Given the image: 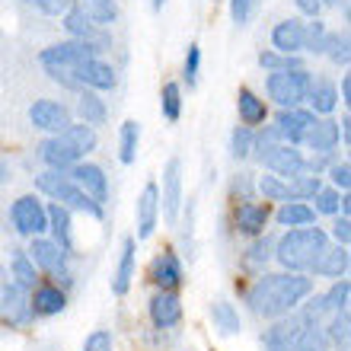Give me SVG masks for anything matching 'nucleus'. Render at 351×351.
Here are the masks:
<instances>
[{"label":"nucleus","mask_w":351,"mask_h":351,"mask_svg":"<svg viewBox=\"0 0 351 351\" xmlns=\"http://www.w3.org/2000/svg\"><path fill=\"white\" fill-rule=\"evenodd\" d=\"M313 294V278L304 271H281V275H262L256 285L246 291V304L256 316L278 319L300 306V300Z\"/></svg>","instance_id":"nucleus-1"},{"label":"nucleus","mask_w":351,"mask_h":351,"mask_svg":"<svg viewBox=\"0 0 351 351\" xmlns=\"http://www.w3.org/2000/svg\"><path fill=\"white\" fill-rule=\"evenodd\" d=\"M102 48L96 42H77V38H67V42H58V45H48L38 61L45 67V74L61 84L64 90H80V84L74 80V71L90 58H99Z\"/></svg>","instance_id":"nucleus-2"},{"label":"nucleus","mask_w":351,"mask_h":351,"mask_svg":"<svg viewBox=\"0 0 351 351\" xmlns=\"http://www.w3.org/2000/svg\"><path fill=\"white\" fill-rule=\"evenodd\" d=\"M326 246H329V237L319 227H297V230H287L278 240L275 259L287 271H310L316 265V259L323 256Z\"/></svg>","instance_id":"nucleus-3"},{"label":"nucleus","mask_w":351,"mask_h":351,"mask_svg":"<svg viewBox=\"0 0 351 351\" xmlns=\"http://www.w3.org/2000/svg\"><path fill=\"white\" fill-rule=\"evenodd\" d=\"M26 256L32 259V265H36V268H42L45 275H51V285H58L61 291H67V287L74 285V271H71V265H67V259H71V256H67V252L61 250L55 240L36 237Z\"/></svg>","instance_id":"nucleus-4"},{"label":"nucleus","mask_w":351,"mask_h":351,"mask_svg":"<svg viewBox=\"0 0 351 351\" xmlns=\"http://www.w3.org/2000/svg\"><path fill=\"white\" fill-rule=\"evenodd\" d=\"M310 84H313V77H310L306 67H300V71H271L265 80L268 96H271L281 109H297V106L306 99Z\"/></svg>","instance_id":"nucleus-5"},{"label":"nucleus","mask_w":351,"mask_h":351,"mask_svg":"<svg viewBox=\"0 0 351 351\" xmlns=\"http://www.w3.org/2000/svg\"><path fill=\"white\" fill-rule=\"evenodd\" d=\"M10 221H13V230L19 237H29V240H36L42 233L48 230V214H45V204L38 202L36 195H23L13 202L10 208Z\"/></svg>","instance_id":"nucleus-6"},{"label":"nucleus","mask_w":351,"mask_h":351,"mask_svg":"<svg viewBox=\"0 0 351 351\" xmlns=\"http://www.w3.org/2000/svg\"><path fill=\"white\" fill-rule=\"evenodd\" d=\"M0 319H3V326H10V329H26V326H32L36 313H32L26 287L13 285V281L3 287V294H0Z\"/></svg>","instance_id":"nucleus-7"},{"label":"nucleus","mask_w":351,"mask_h":351,"mask_svg":"<svg viewBox=\"0 0 351 351\" xmlns=\"http://www.w3.org/2000/svg\"><path fill=\"white\" fill-rule=\"evenodd\" d=\"M29 121H32L38 131L61 134V131L71 125V109H67L64 102H55V99H36L29 106Z\"/></svg>","instance_id":"nucleus-8"},{"label":"nucleus","mask_w":351,"mask_h":351,"mask_svg":"<svg viewBox=\"0 0 351 351\" xmlns=\"http://www.w3.org/2000/svg\"><path fill=\"white\" fill-rule=\"evenodd\" d=\"M316 125V115L310 109H281V115H278L275 121V131L278 138H281V144H291V147H297V144H304V134Z\"/></svg>","instance_id":"nucleus-9"},{"label":"nucleus","mask_w":351,"mask_h":351,"mask_svg":"<svg viewBox=\"0 0 351 351\" xmlns=\"http://www.w3.org/2000/svg\"><path fill=\"white\" fill-rule=\"evenodd\" d=\"M48 198H55L58 204H64L67 211H84V214H90V217H96V221L102 217V204L93 202L90 195H86L71 176H61L55 185V192L48 195Z\"/></svg>","instance_id":"nucleus-10"},{"label":"nucleus","mask_w":351,"mask_h":351,"mask_svg":"<svg viewBox=\"0 0 351 351\" xmlns=\"http://www.w3.org/2000/svg\"><path fill=\"white\" fill-rule=\"evenodd\" d=\"M271 221V211H268V202H240L233 208V227L243 237H262Z\"/></svg>","instance_id":"nucleus-11"},{"label":"nucleus","mask_w":351,"mask_h":351,"mask_svg":"<svg viewBox=\"0 0 351 351\" xmlns=\"http://www.w3.org/2000/svg\"><path fill=\"white\" fill-rule=\"evenodd\" d=\"M160 204H163L167 223H176L179 204H182V163H179V157H173L163 169V198H160Z\"/></svg>","instance_id":"nucleus-12"},{"label":"nucleus","mask_w":351,"mask_h":351,"mask_svg":"<svg viewBox=\"0 0 351 351\" xmlns=\"http://www.w3.org/2000/svg\"><path fill=\"white\" fill-rule=\"evenodd\" d=\"M74 80L80 84V90H115V84H119V77H115V71H112V64H106V61H99V58H90V61H84V64L74 71Z\"/></svg>","instance_id":"nucleus-13"},{"label":"nucleus","mask_w":351,"mask_h":351,"mask_svg":"<svg viewBox=\"0 0 351 351\" xmlns=\"http://www.w3.org/2000/svg\"><path fill=\"white\" fill-rule=\"evenodd\" d=\"M134 214H138V240H150L154 230H157V217H160V189H157V182L144 185Z\"/></svg>","instance_id":"nucleus-14"},{"label":"nucleus","mask_w":351,"mask_h":351,"mask_svg":"<svg viewBox=\"0 0 351 351\" xmlns=\"http://www.w3.org/2000/svg\"><path fill=\"white\" fill-rule=\"evenodd\" d=\"M71 179H74L96 204L109 202V179H106V173H102L96 163H77V167H71Z\"/></svg>","instance_id":"nucleus-15"},{"label":"nucleus","mask_w":351,"mask_h":351,"mask_svg":"<svg viewBox=\"0 0 351 351\" xmlns=\"http://www.w3.org/2000/svg\"><path fill=\"white\" fill-rule=\"evenodd\" d=\"M150 278L160 291H176V287L185 281V271H182V262L176 256L173 250H160V256L154 259L150 265Z\"/></svg>","instance_id":"nucleus-16"},{"label":"nucleus","mask_w":351,"mask_h":351,"mask_svg":"<svg viewBox=\"0 0 351 351\" xmlns=\"http://www.w3.org/2000/svg\"><path fill=\"white\" fill-rule=\"evenodd\" d=\"M306 45V26L300 19H285L271 29V48L278 55H297Z\"/></svg>","instance_id":"nucleus-17"},{"label":"nucleus","mask_w":351,"mask_h":351,"mask_svg":"<svg viewBox=\"0 0 351 351\" xmlns=\"http://www.w3.org/2000/svg\"><path fill=\"white\" fill-rule=\"evenodd\" d=\"M304 326H310L300 313H294L291 319H281V323H275L271 329H265V335H262V348L265 351H291V345H294V339L300 335V329Z\"/></svg>","instance_id":"nucleus-18"},{"label":"nucleus","mask_w":351,"mask_h":351,"mask_svg":"<svg viewBox=\"0 0 351 351\" xmlns=\"http://www.w3.org/2000/svg\"><path fill=\"white\" fill-rule=\"evenodd\" d=\"M150 319L157 329H169L182 319V300L176 291H157L154 300H150Z\"/></svg>","instance_id":"nucleus-19"},{"label":"nucleus","mask_w":351,"mask_h":351,"mask_svg":"<svg viewBox=\"0 0 351 351\" xmlns=\"http://www.w3.org/2000/svg\"><path fill=\"white\" fill-rule=\"evenodd\" d=\"M134 259H138V240H134V237H125L119 265H115V275H112V294L125 297L131 291V281H134Z\"/></svg>","instance_id":"nucleus-20"},{"label":"nucleus","mask_w":351,"mask_h":351,"mask_svg":"<svg viewBox=\"0 0 351 351\" xmlns=\"http://www.w3.org/2000/svg\"><path fill=\"white\" fill-rule=\"evenodd\" d=\"M38 157L48 163V169H58V173H67V169L77 167V160H80L61 134H51L48 141H42V144H38Z\"/></svg>","instance_id":"nucleus-21"},{"label":"nucleus","mask_w":351,"mask_h":351,"mask_svg":"<svg viewBox=\"0 0 351 351\" xmlns=\"http://www.w3.org/2000/svg\"><path fill=\"white\" fill-rule=\"evenodd\" d=\"M29 304L36 316H58L67 306V291H61L58 285H36L29 294Z\"/></svg>","instance_id":"nucleus-22"},{"label":"nucleus","mask_w":351,"mask_h":351,"mask_svg":"<svg viewBox=\"0 0 351 351\" xmlns=\"http://www.w3.org/2000/svg\"><path fill=\"white\" fill-rule=\"evenodd\" d=\"M265 167L271 176H281V179H294V176L306 173V160L304 154L297 147H291V144H281V147L271 154V157L265 160Z\"/></svg>","instance_id":"nucleus-23"},{"label":"nucleus","mask_w":351,"mask_h":351,"mask_svg":"<svg viewBox=\"0 0 351 351\" xmlns=\"http://www.w3.org/2000/svg\"><path fill=\"white\" fill-rule=\"evenodd\" d=\"M48 214V230H51V237H55V243L61 246V250L71 256L74 252V227H71V211H67L64 204H48L45 208Z\"/></svg>","instance_id":"nucleus-24"},{"label":"nucleus","mask_w":351,"mask_h":351,"mask_svg":"<svg viewBox=\"0 0 351 351\" xmlns=\"http://www.w3.org/2000/svg\"><path fill=\"white\" fill-rule=\"evenodd\" d=\"M237 112H240V121L246 128H256V125H262L268 119L265 99H259L250 86H240V93H237Z\"/></svg>","instance_id":"nucleus-25"},{"label":"nucleus","mask_w":351,"mask_h":351,"mask_svg":"<svg viewBox=\"0 0 351 351\" xmlns=\"http://www.w3.org/2000/svg\"><path fill=\"white\" fill-rule=\"evenodd\" d=\"M310 271H316L319 278H348V246H332V250L326 246Z\"/></svg>","instance_id":"nucleus-26"},{"label":"nucleus","mask_w":351,"mask_h":351,"mask_svg":"<svg viewBox=\"0 0 351 351\" xmlns=\"http://www.w3.org/2000/svg\"><path fill=\"white\" fill-rule=\"evenodd\" d=\"M339 121H316L313 128L304 134V144L316 154H332L335 144H339Z\"/></svg>","instance_id":"nucleus-27"},{"label":"nucleus","mask_w":351,"mask_h":351,"mask_svg":"<svg viewBox=\"0 0 351 351\" xmlns=\"http://www.w3.org/2000/svg\"><path fill=\"white\" fill-rule=\"evenodd\" d=\"M306 102H310V112L313 115H329L339 106V90H335L329 80H313L310 93H306Z\"/></svg>","instance_id":"nucleus-28"},{"label":"nucleus","mask_w":351,"mask_h":351,"mask_svg":"<svg viewBox=\"0 0 351 351\" xmlns=\"http://www.w3.org/2000/svg\"><path fill=\"white\" fill-rule=\"evenodd\" d=\"M64 29H67V36L77 38V42H96V45L102 48L99 29H96L90 19L84 16V10H80V7H71V10L64 13Z\"/></svg>","instance_id":"nucleus-29"},{"label":"nucleus","mask_w":351,"mask_h":351,"mask_svg":"<svg viewBox=\"0 0 351 351\" xmlns=\"http://www.w3.org/2000/svg\"><path fill=\"white\" fill-rule=\"evenodd\" d=\"M275 217H278L281 227L297 230V227H310V223L316 221V211L306 202H281V208H278Z\"/></svg>","instance_id":"nucleus-30"},{"label":"nucleus","mask_w":351,"mask_h":351,"mask_svg":"<svg viewBox=\"0 0 351 351\" xmlns=\"http://www.w3.org/2000/svg\"><path fill=\"white\" fill-rule=\"evenodd\" d=\"M74 7L84 10V16L90 19L96 29L112 26V23L119 19V7H115V0H74Z\"/></svg>","instance_id":"nucleus-31"},{"label":"nucleus","mask_w":351,"mask_h":351,"mask_svg":"<svg viewBox=\"0 0 351 351\" xmlns=\"http://www.w3.org/2000/svg\"><path fill=\"white\" fill-rule=\"evenodd\" d=\"M77 115L84 119V125L96 128V125H106V102L96 96L93 90H80V102H77Z\"/></svg>","instance_id":"nucleus-32"},{"label":"nucleus","mask_w":351,"mask_h":351,"mask_svg":"<svg viewBox=\"0 0 351 351\" xmlns=\"http://www.w3.org/2000/svg\"><path fill=\"white\" fill-rule=\"evenodd\" d=\"M61 138L71 144V150H74L77 157H86V154H93L96 150V131L90 128V125H67L64 131H61Z\"/></svg>","instance_id":"nucleus-33"},{"label":"nucleus","mask_w":351,"mask_h":351,"mask_svg":"<svg viewBox=\"0 0 351 351\" xmlns=\"http://www.w3.org/2000/svg\"><path fill=\"white\" fill-rule=\"evenodd\" d=\"M211 319H214V329H217L221 335H237L243 329L237 306L227 304V300H214L211 304Z\"/></svg>","instance_id":"nucleus-34"},{"label":"nucleus","mask_w":351,"mask_h":351,"mask_svg":"<svg viewBox=\"0 0 351 351\" xmlns=\"http://www.w3.org/2000/svg\"><path fill=\"white\" fill-rule=\"evenodd\" d=\"M319 189H323L319 176L300 173V176H294V179L287 182V202H310V198H313Z\"/></svg>","instance_id":"nucleus-35"},{"label":"nucleus","mask_w":351,"mask_h":351,"mask_svg":"<svg viewBox=\"0 0 351 351\" xmlns=\"http://www.w3.org/2000/svg\"><path fill=\"white\" fill-rule=\"evenodd\" d=\"M138 141H141V125L138 121H125L119 134V160L125 167L134 163V157H138Z\"/></svg>","instance_id":"nucleus-36"},{"label":"nucleus","mask_w":351,"mask_h":351,"mask_svg":"<svg viewBox=\"0 0 351 351\" xmlns=\"http://www.w3.org/2000/svg\"><path fill=\"white\" fill-rule=\"evenodd\" d=\"M10 271H13V285L26 287V291H32L38 281V268L32 265V259H29L26 252H16L13 256V262H10Z\"/></svg>","instance_id":"nucleus-37"},{"label":"nucleus","mask_w":351,"mask_h":351,"mask_svg":"<svg viewBox=\"0 0 351 351\" xmlns=\"http://www.w3.org/2000/svg\"><path fill=\"white\" fill-rule=\"evenodd\" d=\"M281 147V138H278V131L275 125H268V128H262L259 134H252V150H250V157H256L259 163H265L275 150Z\"/></svg>","instance_id":"nucleus-38"},{"label":"nucleus","mask_w":351,"mask_h":351,"mask_svg":"<svg viewBox=\"0 0 351 351\" xmlns=\"http://www.w3.org/2000/svg\"><path fill=\"white\" fill-rule=\"evenodd\" d=\"M326 348H329V335L319 329V323L304 326L300 335L294 339V345H291V351H326Z\"/></svg>","instance_id":"nucleus-39"},{"label":"nucleus","mask_w":351,"mask_h":351,"mask_svg":"<svg viewBox=\"0 0 351 351\" xmlns=\"http://www.w3.org/2000/svg\"><path fill=\"white\" fill-rule=\"evenodd\" d=\"M271 246H275V240H271L268 233L256 237V243H252L250 250H246V256H243V265L252 268V271H262V268H265V262L271 259Z\"/></svg>","instance_id":"nucleus-40"},{"label":"nucleus","mask_w":351,"mask_h":351,"mask_svg":"<svg viewBox=\"0 0 351 351\" xmlns=\"http://www.w3.org/2000/svg\"><path fill=\"white\" fill-rule=\"evenodd\" d=\"M160 112H163L167 121H179V115H182V90H179V84H163V90H160Z\"/></svg>","instance_id":"nucleus-41"},{"label":"nucleus","mask_w":351,"mask_h":351,"mask_svg":"<svg viewBox=\"0 0 351 351\" xmlns=\"http://www.w3.org/2000/svg\"><path fill=\"white\" fill-rule=\"evenodd\" d=\"M348 36L345 32H326V45H323V55H329L335 61V64H342V67H348V58H351V51H348Z\"/></svg>","instance_id":"nucleus-42"},{"label":"nucleus","mask_w":351,"mask_h":351,"mask_svg":"<svg viewBox=\"0 0 351 351\" xmlns=\"http://www.w3.org/2000/svg\"><path fill=\"white\" fill-rule=\"evenodd\" d=\"M348 297H351L348 278H339V281L332 285V291L323 297V304H326V310H332V313H342V310H348Z\"/></svg>","instance_id":"nucleus-43"},{"label":"nucleus","mask_w":351,"mask_h":351,"mask_svg":"<svg viewBox=\"0 0 351 351\" xmlns=\"http://www.w3.org/2000/svg\"><path fill=\"white\" fill-rule=\"evenodd\" d=\"M259 192L265 202H287V182L281 176H259Z\"/></svg>","instance_id":"nucleus-44"},{"label":"nucleus","mask_w":351,"mask_h":351,"mask_svg":"<svg viewBox=\"0 0 351 351\" xmlns=\"http://www.w3.org/2000/svg\"><path fill=\"white\" fill-rule=\"evenodd\" d=\"M252 150V128H246V125H237L230 134V154L233 160H246Z\"/></svg>","instance_id":"nucleus-45"},{"label":"nucleus","mask_w":351,"mask_h":351,"mask_svg":"<svg viewBox=\"0 0 351 351\" xmlns=\"http://www.w3.org/2000/svg\"><path fill=\"white\" fill-rule=\"evenodd\" d=\"M339 189H319V192L310 198V202H316L313 204V211L316 214H339Z\"/></svg>","instance_id":"nucleus-46"},{"label":"nucleus","mask_w":351,"mask_h":351,"mask_svg":"<svg viewBox=\"0 0 351 351\" xmlns=\"http://www.w3.org/2000/svg\"><path fill=\"white\" fill-rule=\"evenodd\" d=\"M198 71H202V48H198V45H189V55H185V67H182L185 84H189V86L198 84Z\"/></svg>","instance_id":"nucleus-47"},{"label":"nucleus","mask_w":351,"mask_h":351,"mask_svg":"<svg viewBox=\"0 0 351 351\" xmlns=\"http://www.w3.org/2000/svg\"><path fill=\"white\" fill-rule=\"evenodd\" d=\"M323 45H326V26L316 19L313 26L306 29V45L304 48L310 51V55H323Z\"/></svg>","instance_id":"nucleus-48"},{"label":"nucleus","mask_w":351,"mask_h":351,"mask_svg":"<svg viewBox=\"0 0 351 351\" xmlns=\"http://www.w3.org/2000/svg\"><path fill=\"white\" fill-rule=\"evenodd\" d=\"M230 195L240 202H252V176L250 173H237L230 182Z\"/></svg>","instance_id":"nucleus-49"},{"label":"nucleus","mask_w":351,"mask_h":351,"mask_svg":"<svg viewBox=\"0 0 351 351\" xmlns=\"http://www.w3.org/2000/svg\"><path fill=\"white\" fill-rule=\"evenodd\" d=\"M84 351H112V332L109 329H96L84 339Z\"/></svg>","instance_id":"nucleus-50"},{"label":"nucleus","mask_w":351,"mask_h":351,"mask_svg":"<svg viewBox=\"0 0 351 351\" xmlns=\"http://www.w3.org/2000/svg\"><path fill=\"white\" fill-rule=\"evenodd\" d=\"M29 3H36L45 16H64L67 10L74 7V0H29Z\"/></svg>","instance_id":"nucleus-51"},{"label":"nucleus","mask_w":351,"mask_h":351,"mask_svg":"<svg viewBox=\"0 0 351 351\" xmlns=\"http://www.w3.org/2000/svg\"><path fill=\"white\" fill-rule=\"evenodd\" d=\"M329 339L339 345L348 342V310H342V313H335L332 326H329Z\"/></svg>","instance_id":"nucleus-52"},{"label":"nucleus","mask_w":351,"mask_h":351,"mask_svg":"<svg viewBox=\"0 0 351 351\" xmlns=\"http://www.w3.org/2000/svg\"><path fill=\"white\" fill-rule=\"evenodd\" d=\"M252 7H256V0H230V16H233V23H250V16H252Z\"/></svg>","instance_id":"nucleus-53"},{"label":"nucleus","mask_w":351,"mask_h":351,"mask_svg":"<svg viewBox=\"0 0 351 351\" xmlns=\"http://www.w3.org/2000/svg\"><path fill=\"white\" fill-rule=\"evenodd\" d=\"M329 176H332V185H335V189L348 192V185H351V167H348V163H335V167L329 169Z\"/></svg>","instance_id":"nucleus-54"},{"label":"nucleus","mask_w":351,"mask_h":351,"mask_svg":"<svg viewBox=\"0 0 351 351\" xmlns=\"http://www.w3.org/2000/svg\"><path fill=\"white\" fill-rule=\"evenodd\" d=\"M259 64H262V71H268V74H271V71H285V55H278L275 48H271V51H262Z\"/></svg>","instance_id":"nucleus-55"},{"label":"nucleus","mask_w":351,"mask_h":351,"mask_svg":"<svg viewBox=\"0 0 351 351\" xmlns=\"http://www.w3.org/2000/svg\"><path fill=\"white\" fill-rule=\"evenodd\" d=\"M332 237L339 240V246H348V240H351V223H348V217H339V221L332 223Z\"/></svg>","instance_id":"nucleus-56"},{"label":"nucleus","mask_w":351,"mask_h":351,"mask_svg":"<svg viewBox=\"0 0 351 351\" xmlns=\"http://www.w3.org/2000/svg\"><path fill=\"white\" fill-rule=\"evenodd\" d=\"M297 10L304 13V16H319V10H323V0H297Z\"/></svg>","instance_id":"nucleus-57"},{"label":"nucleus","mask_w":351,"mask_h":351,"mask_svg":"<svg viewBox=\"0 0 351 351\" xmlns=\"http://www.w3.org/2000/svg\"><path fill=\"white\" fill-rule=\"evenodd\" d=\"M339 138H342L345 144H348V141H351V119H348V115H345V119H342V125H339Z\"/></svg>","instance_id":"nucleus-58"},{"label":"nucleus","mask_w":351,"mask_h":351,"mask_svg":"<svg viewBox=\"0 0 351 351\" xmlns=\"http://www.w3.org/2000/svg\"><path fill=\"white\" fill-rule=\"evenodd\" d=\"M342 102H345V106L351 102V77L348 74L342 77Z\"/></svg>","instance_id":"nucleus-59"},{"label":"nucleus","mask_w":351,"mask_h":351,"mask_svg":"<svg viewBox=\"0 0 351 351\" xmlns=\"http://www.w3.org/2000/svg\"><path fill=\"white\" fill-rule=\"evenodd\" d=\"M7 179H10V167H7V163H3V160H0V185L7 182Z\"/></svg>","instance_id":"nucleus-60"},{"label":"nucleus","mask_w":351,"mask_h":351,"mask_svg":"<svg viewBox=\"0 0 351 351\" xmlns=\"http://www.w3.org/2000/svg\"><path fill=\"white\" fill-rule=\"evenodd\" d=\"M329 3V7H339V3H345V0H323V7Z\"/></svg>","instance_id":"nucleus-61"},{"label":"nucleus","mask_w":351,"mask_h":351,"mask_svg":"<svg viewBox=\"0 0 351 351\" xmlns=\"http://www.w3.org/2000/svg\"><path fill=\"white\" fill-rule=\"evenodd\" d=\"M163 3H167V0H154V10H163Z\"/></svg>","instance_id":"nucleus-62"},{"label":"nucleus","mask_w":351,"mask_h":351,"mask_svg":"<svg viewBox=\"0 0 351 351\" xmlns=\"http://www.w3.org/2000/svg\"><path fill=\"white\" fill-rule=\"evenodd\" d=\"M23 3H29V0H23Z\"/></svg>","instance_id":"nucleus-63"}]
</instances>
